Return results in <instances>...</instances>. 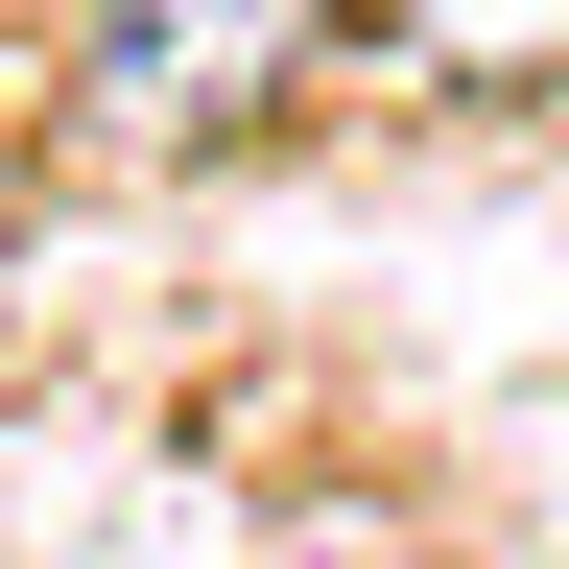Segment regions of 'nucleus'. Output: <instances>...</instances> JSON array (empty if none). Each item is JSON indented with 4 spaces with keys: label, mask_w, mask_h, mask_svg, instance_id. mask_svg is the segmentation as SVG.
I'll return each mask as SVG.
<instances>
[{
    "label": "nucleus",
    "mask_w": 569,
    "mask_h": 569,
    "mask_svg": "<svg viewBox=\"0 0 569 569\" xmlns=\"http://www.w3.org/2000/svg\"><path fill=\"white\" fill-rule=\"evenodd\" d=\"M332 48V0H96V96L119 119H284Z\"/></svg>",
    "instance_id": "obj_1"
},
{
    "label": "nucleus",
    "mask_w": 569,
    "mask_h": 569,
    "mask_svg": "<svg viewBox=\"0 0 569 569\" xmlns=\"http://www.w3.org/2000/svg\"><path fill=\"white\" fill-rule=\"evenodd\" d=\"M403 71H451V96H546L569 71V0H380Z\"/></svg>",
    "instance_id": "obj_2"
},
{
    "label": "nucleus",
    "mask_w": 569,
    "mask_h": 569,
    "mask_svg": "<svg viewBox=\"0 0 569 569\" xmlns=\"http://www.w3.org/2000/svg\"><path fill=\"white\" fill-rule=\"evenodd\" d=\"M309 569H380V546H309Z\"/></svg>",
    "instance_id": "obj_3"
}]
</instances>
